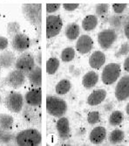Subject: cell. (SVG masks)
<instances>
[{
  "instance_id": "6da1fadb",
  "label": "cell",
  "mask_w": 129,
  "mask_h": 146,
  "mask_svg": "<svg viewBox=\"0 0 129 146\" xmlns=\"http://www.w3.org/2000/svg\"><path fill=\"white\" fill-rule=\"evenodd\" d=\"M21 11L25 20L34 27L38 35V39H39L42 24V5L23 4L21 6Z\"/></svg>"
},
{
  "instance_id": "7a4b0ae2",
  "label": "cell",
  "mask_w": 129,
  "mask_h": 146,
  "mask_svg": "<svg viewBox=\"0 0 129 146\" xmlns=\"http://www.w3.org/2000/svg\"><path fill=\"white\" fill-rule=\"evenodd\" d=\"M42 143V135L38 129H25L15 137V143L18 146H38Z\"/></svg>"
},
{
  "instance_id": "3957f363",
  "label": "cell",
  "mask_w": 129,
  "mask_h": 146,
  "mask_svg": "<svg viewBox=\"0 0 129 146\" xmlns=\"http://www.w3.org/2000/svg\"><path fill=\"white\" fill-rule=\"evenodd\" d=\"M46 111L47 113L56 118L64 116L67 111V103L66 101L55 96H46Z\"/></svg>"
},
{
  "instance_id": "277c9868",
  "label": "cell",
  "mask_w": 129,
  "mask_h": 146,
  "mask_svg": "<svg viewBox=\"0 0 129 146\" xmlns=\"http://www.w3.org/2000/svg\"><path fill=\"white\" fill-rule=\"evenodd\" d=\"M21 113L24 121L27 124L32 125L35 128H40L42 121V113L40 110V107L31 106L24 102Z\"/></svg>"
},
{
  "instance_id": "5b68a950",
  "label": "cell",
  "mask_w": 129,
  "mask_h": 146,
  "mask_svg": "<svg viewBox=\"0 0 129 146\" xmlns=\"http://www.w3.org/2000/svg\"><path fill=\"white\" fill-rule=\"evenodd\" d=\"M5 108L12 112L18 114L22 111L24 104V99L23 95H21L18 92L11 91L8 93L7 96L5 98L4 101Z\"/></svg>"
},
{
  "instance_id": "8992f818",
  "label": "cell",
  "mask_w": 129,
  "mask_h": 146,
  "mask_svg": "<svg viewBox=\"0 0 129 146\" xmlns=\"http://www.w3.org/2000/svg\"><path fill=\"white\" fill-rule=\"evenodd\" d=\"M121 74L120 66L118 63H110L102 70L101 79L106 85H112L118 81Z\"/></svg>"
},
{
  "instance_id": "52a82bcc",
  "label": "cell",
  "mask_w": 129,
  "mask_h": 146,
  "mask_svg": "<svg viewBox=\"0 0 129 146\" xmlns=\"http://www.w3.org/2000/svg\"><path fill=\"white\" fill-rule=\"evenodd\" d=\"M63 27V20L59 15L47 14L46 17V38H51L59 34Z\"/></svg>"
},
{
  "instance_id": "ba28073f",
  "label": "cell",
  "mask_w": 129,
  "mask_h": 146,
  "mask_svg": "<svg viewBox=\"0 0 129 146\" xmlns=\"http://www.w3.org/2000/svg\"><path fill=\"white\" fill-rule=\"evenodd\" d=\"M35 57L32 55V52H23L16 60L14 67L16 69H18L24 72L25 74H27V73L35 67Z\"/></svg>"
},
{
  "instance_id": "9c48e42d",
  "label": "cell",
  "mask_w": 129,
  "mask_h": 146,
  "mask_svg": "<svg viewBox=\"0 0 129 146\" xmlns=\"http://www.w3.org/2000/svg\"><path fill=\"white\" fill-rule=\"evenodd\" d=\"M25 81H26V74L15 68V70L10 72L5 78L4 84L12 88H19L24 84Z\"/></svg>"
},
{
  "instance_id": "30bf717a",
  "label": "cell",
  "mask_w": 129,
  "mask_h": 146,
  "mask_svg": "<svg viewBox=\"0 0 129 146\" xmlns=\"http://www.w3.org/2000/svg\"><path fill=\"white\" fill-rule=\"evenodd\" d=\"M117 33L113 29H105L98 34V42L103 50H108L117 40Z\"/></svg>"
},
{
  "instance_id": "8fae6325",
  "label": "cell",
  "mask_w": 129,
  "mask_h": 146,
  "mask_svg": "<svg viewBox=\"0 0 129 146\" xmlns=\"http://www.w3.org/2000/svg\"><path fill=\"white\" fill-rule=\"evenodd\" d=\"M11 46L18 52H25L31 46V38L20 32L11 38Z\"/></svg>"
},
{
  "instance_id": "7c38bea8",
  "label": "cell",
  "mask_w": 129,
  "mask_h": 146,
  "mask_svg": "<svg viewBox=\"0 0 129 146\" xmlns=\"http://www.w3.org/2000/svg\"><path fill=\"white\" fill-rule=\"evenodd\" d=\"M115 97L118 101L123 102L129 97V76L124 75L120 79L115 88Z\"/></svg>"
},
{
  "instance_id": "4fadbf2b",
  "label": "cell",
  "mask_w": 129,
  "mask_h": 146,
  "mask_svg": "<svg viewBox=\"0 0 129 146\" xmlns=\"http://www.w3.org/2000/svg\"><path fill=\"white\" fill-rule=\"evenodd\" d=\"M56 129L58 131L59 137L61 141H66L71 137V127L69 120L64 116L59 118L56 123Z\"/></svg>"
},
{
  "instance_id": "5bb4252c",
  "label": "cell",
  "mask_w": 129,
  "mask_h": 146,
  "mask_svg": "<svg viewBox=\"0 0 129 146\" xmlns=\"http://www.w3.org/2000/svg\"><path fill=\"white\" fill-rule=\"evenodd\" d=\"M93 48V40L89 35L84 34L77 38L76 50L79 54L84 55L90 52Z\"/></svg>"
},
{
  "instance_id": "9a60e30c",
  "label": "cell",
  "mask_w": 129,
  "mask_h": 146,
  "mask_svg": "<svg viewBox=\"0 0 129 146\" xmlns=\"http://www.w3.org/2000/svg\"><path fill=\"white\" fill-rule=\"evenodd\" d=\"M24 102L31 106L40 107L42 102V90L40 88H34L25 93L24 96Z\"/></svg>"
},
{
  "instance_id": "2e32d148",
  "label": "cell",
  "mask_w": 129,
  "mask_h": 146,
  "mask_svg": "<svg viewBox=\"0 0 129 146\" xmlns=\"http://www.w3.org/2000/svg\"><path fill=\"white\" fill-rule=\"evenodd\" d=\"M26 78L33 88H40L42 84V71L40 66L35 65V67L27 73Z\"/></svg>"
},
{
  "instance_id": "e0dca14e",
  "label": "cell",
  "mask_w": 129,
  "mask_h": 146,
  "mask_svg": "<svg viewBox=\"0 0 129 146\" xmlns=\"http://www.w3.org/2000/svg\"><path fill=\"white\" fill-rule=\"evenodd\" d=\"M107 137V129L105 127H95L89 134V140L93 144H100Z\"/></svg>"
},
{
  "instance_id": "ac0fdd59",
  "label": "cell",
  "mask_w": 129,
  "mask_h": 146,
  "mask_svg": "<svg viewBox=\"0 0 129 146\" xmlns=\"http://www.w3.org/2000/svg\"><path fill=\"white\" fill-rule=\"evenodd\" d=\"M16 56L11 51L5 50L0 54V68L4 69H9L15 65Z\"/></svg>"
},
{
  "instance_id": "d6986e66",
  "label": "cell",
  "mask_w": 129,
  "mask_h": 146,
  "mask_svg": "<svg viewBox=\"0 0 129 146\" xmlns=\"http://www.w3.org/2000/svg\"><path fill=\"white\" fill-rule=\"evenodd\" d=\"M106 62V55L101 51H95L89 58V65L93 69H99Z\"/></svg>"
},
{
  "instance_id": "ffe728a7",
  "label": "cell",
  "mask_w": 129,
  "mask_h": 146,
  "mask_svg": "<svg viewBox=\"0 0 129 146\" xmlns=\"http://www.w3.org/2000/svg\"><path fill=\"white\" fill-rule=\"evenodd\" d=\"M107 97V91L103 88L93 91L87 98V104L90 106H97L105 101Z\"/></svg>"
},
{
  "instance_id": "44dd1931",
  "label": "cell",
  "mask_w": 129,
  "mask_h": 146,
  "mask_svg": "<svg viewBox=\"0 0 129 146\" xmlns=\"http://www.w3.org/2000/svg\"><path fill=\"white\" fill-rule=\"evenodd\" d=\"M127 16L123 14H114L108 19V23L111 29L114 30L116 33H120L123 30V25Z\"/></svg>"
},
{
  "instance_id": "7402d4cb",
  "label": "cell",
  "mask_w": 129,
  "mask_h": 146,
  "mask_svg": "<svg viewBox=\"0 0 129 146\" xmlns=\"http://www.w3.org/2000/svg\"><path fill=\"white\" fill-rule=\"evenodd\" d=\"M99 82V75L94 71L87 72L82 79V85L86 89H91L96 86Z\"/></svg>"
},
{
  "instance_id": "603a6c76",
  "label": "cell",
  "mask_w": 129,
  "mask_h": 146,
  "mask_svg": "<svg viewBox=\"0 0 129 146\" xmlns=\"http://www.w3.org/2000/svg\"><path fill=\"white\" fill-rule=\"evenodd\" d=\"M80 25L77 23H70L66 25L64 29V34L66 37L71 41H73L80 37Z\"/></svg>"
},
{
  "instance_id": "cb8c5ba5",
  "label": "cell",
  "mask_w": 129,
  "mask_h": 146,
  "mask_svg": "<svg viewBox=\"0 0 129 146\" xmlns=\"http://www.w3.org/2000/svg\"><path fill=\"white\" fill-rule=\"evenodd\" d=\"M99 23L98 17L96 15H88L82 20V28L86 32H91L94 30Z\"/></svg>"
},
{
  "instance_id": "d4e9b609",
  "label": "cell",
  "mask_w": 129,
  "mask_h": 146,
  "mask_svg": "<svg viewBox=\"0 0 129 146\" xmlns=\"http://www.w3.org/2000/svg\"><path fill=\"white\" fill-rule=\"evenodd\" d=\"M16 135L11 131V129H4L0 128V144L11 145L15 142Z\"/></svg>"
},
{
  "instance_id": "484cf974",
  "label": "cell",
  "mask_w": 129,
  "mask_h": 146,
  "mask_svg": "<svg viewBox=\"0 0 129 146\" xmlns=\"http://www.w3.org/2000/svg\"><path fill=\"white\" fill-rule=\"evenodd\" d=\"M72 88V83L69 80L64 79L61 80L60 82H58V84L55 87V92L59 96H64L71 90Z\"/></svg>"
},
{
  "instance_id": "4316f807",
  "label": "cell",
  "mask_w": 129,
  "mask_h": 146,
  "mask_svg": "<svg viewBox=\"0 0 129 146\" xmlns=\"http://www.w3.org/2000/svg\"><path fill=\"white\" fill-rule=\"evenodd\" d=\"M124 139H125V133L123 130L120 129H116L113 130L108 137V140L112 144H119L122 143Z\"/></svg>"
},
{
  "instance_id": "83f0119b",
  "label": "cell",
  "mask_w": 129,
  "mask_h": 146,
  "mask_svg": "<svg viewBox=\"0 0 129 146\" xmlns=\"http://www.w3.org/2000/svg\"><path fill=\"white\" fill-rule=\"evenodd\" d=\"M14 119L11 115L0 114V128L4 129H11L13 127Z\"/></svg>"
},
{
  "instance_id": "f1b7e54d",
  "label": "cell",
  "mask_w": 129,
  "mask_h": 146,
  "mask_svg": "<svg viewBox=\"0 0 129 146\" xmlns=\"http://www.w3.org/2000/svg\"><path fill=\"white\" fill-rule=\"evenodd\" d=\"M59 60L58 58L51 57L46 61V73L50 75L54 74L59 68Z\"/></svg>"
},
{
  "instance_id": "f546056e",
  "label": "cell",
  "mask_w": 129,
  "mask_h": 146,
  "mask_svg": "<svg viewBox=\"0 0 129 146\" xmlns=\"http://www.w3.org/2000/svg\"><path fill=\"white\" fill-rule=\"evenodd\" d=\"M21 32V27L18 22L17 21H11L9 22L6 25V33L8 37L11 39L16 34Z\"/></svg>"
},
{
  "instance_id": "4dcf8cb0",
  "label": "cell",
  "mask_w": 129,
  "mask_h": 146,
  "mask_svg": "<svg viewBox=\"0 0 129 146\" xmlns=\"http://www.w3.org/2000/svg\"><path fill=\"white\" fill-rule=\"evenodd\" d=\"M124 120V114L120 110H114L109 116V124L111 126H119Z\"/></svg>"
},
{
  "instance_id": "1f68e13d",
  "label": "cell",
  "mask_w": 129,
  "mask_h": 146,
  "mask_svg": "<svg viewBox=\"0 0 129 146\" xmlns=\"http://www.w3.org/2000/svg\"><path fill=\"white\" fill-rule=\"evenodd\" d=\"M75 54H76L75 50L72 47L68 46V47H66L62 51L60 58H61L63 62H70L74 59Z\"/></svg>"
},
{
  "instance_id": "d6a6232c",
  "label": "cell",
  "mask_w": 129,
  "mask_h": 146,
  "mask_svg": "<svg viewBox=\"0 0 129 146\" xmlns=\"http://www.w3.org/2000/svg\"><path fill=\"white\" fill-rule=\"evenodd\" d=\"M109 11V5L108 4H98L95 6V12L96 15L99 17L106 16Z\"/></svg>"
},
{
  "instance_id": "836d02e7",
  "label": "cell",
  "mask_w": 129,
  "mask_h": 146,
  "mask_svg": "<svg viewBox=\"0 0 129 146\" xmlns=\"http://www.w3.org/2000/svg\"><path fill=\"white\" fill-rule=\"evenodd\" d=\"M100 121V114L99 111H91L87 115V122L89 124L94 125Z\"/></svg>"
},
{
  "instance_id": "e575fe53",
  "label": "cell",
  "mask_w": 129,
  "mask_h": 146,
  "mask_svg": "<svg viewBox=\"0 0 129 146\" xmlns=\"http://www.w3.org/2000/svg\"><path fill=\"white\" fill-rule=\"evenodd\" d=\"M129 52V44L128 42H125L121 45V46L120 47L119 51L115 54V57L116 58H120L122 56H127Z\"/></svg>"
},
{
  "instance_id": "d590c367",
  "label": "cell",
  "mask_w": 129,
  "mask_h": 146,
  "mask_svg": "<svg viewBox=\"0 0 129 146\" xmlns=\"http://www.w3.org/2000/svg\"><path fill=\"white\" fill-rule=\"evenodd\" d=\"M127 8V4H113V10L115 14H123Z\"/></svg>"
},
{
  "instance_id": "8d00e7d4",
  "label": "cell",
  "mask_w": 129,
  "mask_h": 146,
  "mask_svg": "<svg viewBox=\"0 0 129 146\" xmlns=\"http://www.w3.org/2000/svg\"><path fill=\"white\" fill-rule=\"evenodd\" d=\"M60 7H61L60 4H47L46 5L47 14H53V13L58 11Z\"/></svg>"
},
{
  "instance_id": "74e56055",
  "label": "cell",
  "mask_w": 129,
  "mask_h": 146,
  "mask_svg": "<svg viewBox=\"0 0 129 146\" xmlns=\"http://www.w3.org/2000/svg\"><path fill=\"white\" fill-rule=\"evenodd\" d=\"M80 7L79 4H64L63 8L67 11H73Z\"/></svg>"
},
{
  "instance_id": "f35d334b",
  "label": "cell",
  "mask_w": 129,
  "mask_h": 146,
  "mask_svg": "<svg viewBox=\"0 0 129 146\" xmlns=\"http://www.w3.org/2000/svg\"><path fill=\"white\" fill-rule=\"evenodd\" d=\"M8 44H9L8 38L3 36H0V51L6 49L8 46Z\"/></svg>"
},
{
  "instance_id": "ab89813d",
  "label": "cell",
  "mask_w": 129,
  "mask_h": 146,
  "mask_svg": "<svg viewBox=\"0 0 129 146\" xmlns=\"http://www.w3.org/2000/svg\"><path fill=\"white\" fill-rule=\"evenodd\" d=\"M123 31H124V34L126 36V38H129V20H128V16L126 17L124 25H123Z\"/></svg>"
},
{
  "instance_id": "60d3db41",
  "label": "cell",
  "mask_w": 129,
  "mask_h": 146,
  "mask_svg": "<svg viewBox=\"0 0 129 146\" xmlns=\"http://www.w3.org/2000/svg\"><path fill=\"white\" fill-rule=\"evenodd\" d=\"M103 109H104V111H106V112H112L113 110L114 109V104L113 102H108L104 105Z\"/></svg>"
},
{
  "instance_id": "b9f144b4",
  "label": "cell",
  "mask_w": 129,
  "mask_h": 146,
  "mask_svg": "<svg viewBox=\"0 0 129 146\" xmlns=\"http://www.w3.org/2000/svg\"><path fill=\"white\" fill-rule=\"evenodd\" d=\"M35 62H36V65L40 66V67H41V64H42V52L40 51L38 52L37 56L35 57Z\"/></svg>"
},
{
  "instance_id": "7bdbcfd3",
  "label": "cell",
  "mask_w": 129,
  "mask_h": 146,
  "mask_svg": "<svg viewBox=\"0 0 129 146\" xmlns=\"http://www.w3.org/2000/svg\"><path fill=\"white\" fill-rule=\"evenodd\" d=\"M123 68H124V70L128 73V71H129V58L127 56H126V60L124 61Z\"/></svg>"
},
{
  "instance_id": "ee69618b",
  "label": "cell",
  "mask_w": 129,
  "mask_h": 146,
  "mask_svg": "<svg viewBox=\"0 0 129 146\" xmlns=\"http://www.w3.org/2000/svg\"><path fill=\"white\" fill-rule=\"evenodd\" d=\"M126 115H129V104H126Z\"/></svg>"
},
{
  "instance_id": "f6af8a7d",
  "label": "cell",
  "mask_w": 129,
  "mask_h": 146,
  "mask_svg": "<svg viewBox=\"0 0 129 146\" xmlns=\"http://www.w3.org/2000/svg\"><path fill=\"white\" fill-rule=\"evenodd\" d=\"M1 103H2V98L0 96V106H1Z\"/></svg>"
},
{
  "instance_id": "bcb514c9",
  "label": "cell",
  "mask_w": 129,
  "mask_h": 146,
  "mask_svg": "<svg viewBox=\"0 0 129 146\" xmlns=\"http://www.w3.org/2000/svg\"><path fill=\"white\" fill-rule=\"evenodd\" d=\"M0 75H1V70H0Z\"/></svg>"
}]
</instances>
